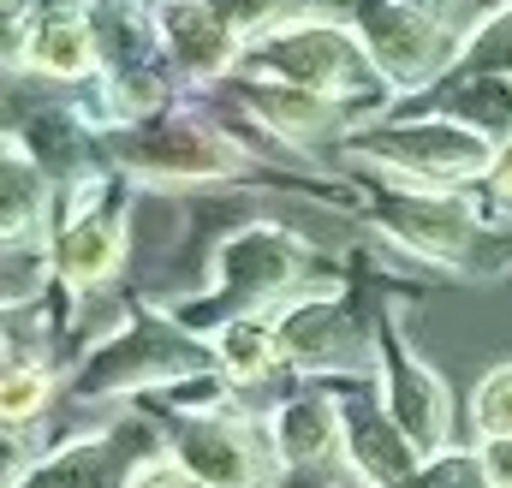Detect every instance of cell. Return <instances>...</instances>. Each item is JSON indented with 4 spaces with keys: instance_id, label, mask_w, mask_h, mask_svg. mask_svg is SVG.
Masks as SVG:
<instances>
[{
    "instance_id": "obj_1",
    "label": "cell",
    "mask_w": 512,
    "mask_h": 488,
    "mask_svg": "<svg viewBox=\"0 0 512 488\" xmlns=\"http://www.w3.org/2000/svg\"><path fill=\"white\" fill-rule=\"evenodd\" d=\"M358 173L352 215L399 256L453 274V280H501L512 274V227L495 221L501 203H483L477 185H411L387 173Z\"/></svg>"
},
{
    "instance_id": "obj_2",
    "label": "cell",
    "mask_w": 512,
    "mask_h": 488,
    "mask_svg": "<svg viewBox=\"0 0 512 488\" xmlns=\"http://www.w3.org/2000/svg\"><path fill=\"white\" fill-rule=\"evenodd\" d=\"M340 274L322 262V250L304 239V233H292L286 221H268V215H256V221H239L233 233H221V244L209 250V274H203V286L191 292V298H179V304H167L191 334H215L221 322H233V316H274L286 298H298V292H310V286H334Z\"/></svg>"
},
{
    "instance_id": "obj_3",
    "label": "cell",
    "mask_w": 512,
    "mask_h": 488,
    "mask_svg": "<svg viewBox=\"0 0 512 488\" xmlns=\"http://www.w3.org/2000/svg\"><path fill=\"white\" fill-rule=\"evenodd\" d=\"M215 364V346L191 334L167 304H126L120 322L78 352L66 369V399L72 405H108V399H149L167 393Z\"/></svg>"
},
{
    "instance_id": "obj_4",
    "label": "cell",
    "mask_w": 512,
    "mask_h": 488,
    "mask_svg": "<svg viewBox=\"0 0 512 488\" xmlns=\"http://www.w3.org/2000/svg\"><path fill=\"white\" fill-rule=\"evenodd\" d=\"M245 72H268V78L340 96V102L358 108V125L387 114L399 102L382 84V72H376L370 48H364V36L352 30L346 12H304V18L256 30L245 42Z\"/></svg>"
},
{
    "instance_id": "obj_5",
    "label": "cell",
    "mask_w": 512,
    "mask_h": 488,
    "mask_svg": "<svg viewBox=\"0 0 512 488\" xmlns=\"http://www.w3.org/2000/svg\"><path fill=\"white\" fill-rule=\"evenodd\" d=\"M334 149L346 167L411 179V185H483L501 143L441 108H417V114H376L352 125Z\"/></svg>"
},
{
    "instance_id": "obj_6",
    "label": "cell",
    "mask_w": 512,
    "mask_h": 488,
    "mask_svg": "<svg viewBox=\"0 0 512 488\" xmlns=\"http://www.w3.org/2000/svg\"><path fill=\"white\" fill-rule=\"evenodd\" d=\"M280 334V364L310 381H376L382 352H376V298L358 286H310L274 310Z\"/></svg>"
},
{
    "instance_id": "obj_7",
    "label": "cell",
    "mask_w": 512,
    "mask_h": 488,
    "mask_svg": "<svg viewBox=\"0 0 512 488\" xmlns=\"http://www.w3.org/2000/svg\"><path fill=\"white\" fill-rule=\"evenodd\" d=\"M131 203H137V179L108 167L72 191H60V221H54V274L66 292V310L96 298L102 286H114V274L126 268L131 250Z\"/></svg>"
},
{
    "instance_id": "obj_8",
    "label": "cell",
    "mask_w": 512,
    "mask_h": 488,
    "mask_svg": "<svg viewBox=\"0 0 512 488\" xmlns=\"http://www.w3.org/2000/svg\"><path fill=\"white\" fill-rule=\"evenodd\" d=\"M346 18L364 36L382 84L399 102L429 96L453 72L459 42H465V18L435 0H352Z\"/></svg>"
},
{
    "instance_id": "obj_9",
    "label": "cell",
    "mask_w": 512,
    "mask_h": 488,
    "mask_svg": "<svg viewBox=\"0 0 512 488\" xmlns=\"http://www.w3.org/2000/svg\"><path fill=\"white\" fill-rule=\"evenodd\" d=\"M376 387H382L387 417L411 435V447L429 459V453H447L453 447V393L435 369L417 358L411 334H405V304L399 298H376Z\"/></svg>"
},
{
    "instance_id": "obj_10",
    "label": "cell",
    "mask_w": 512,
    "mask_h": 488,
    "mask_svg": "<svg viewBox=\"0 0 512 488\" xmlns=\"http://www.w3.org/2000/svg\"><path fill=\"white\" fill-rule=\"evenodd\" d=\"M167 447V423L143 405L108 417L90 435H66L54 453L36 459V471L18 488H131L137 471Z\"/></svg>"
},
{
    "instance_id": "obj_11",
    "label": "cell",
    "mask_w": 512,
    "mask_h": 488,
    "mask_svg": "<svg viewBox=\"0 0 512 488\" xmlns=\"http://www.w3.org/2000/svg\"><path fill=\"white\" fill-rule=\"evenodd\" d=\"M167 423V447L209 488H274V447L256 411L215 405V411H155Z\"/></svg>"
},
{
    "instance_id": "obj_12",
    "label": "cell",
    "mask_w": 512,
    "mask_h": 488,
    "mask_svg": "<svg viewBox=\"0 0 512 488\" xmlns=\"http://www.w3.org/2000/svg\"><path fill=\"white\" fill-rule=\"evenodd\" d=\"M155 30L185 90H215L245 66V30L215 0H155Z\"/></svg>"
},
{
    "instance_id": "obj_13",
    "label": "cell",
    "mask_w": 512,
    "mask_h": 488,
    "mask_svg": "<svg viewBox=\"0 0 512 488\" xmlns=\"http://www.w3.org/2000/svg\"><path fill=\"white\" fill-rule=\"evenodd\" d=\"M334 393H340V411H346V453H352L358 477L370 488H411L423 453L387 417L382 387L376 381H334Z\"/></svg>"
},
{
    "instance_id": "obj_14",
    "label": "cell",
    "mask_w": 512,
    "mask_h": 488,
    "mask_svg": "<svg viewBox=\"0 0 512 488\" xmlns=\"http://www.w3.org/2000/svg\"><path fill=\"white\" fill-rule=\"evenodd\" d=\"M60 221V185L54 173L30 155L18 131H6V161H0V244L12 239H54Z\"/></svg>"
},
{
    "instance_id": "obj_15",
    "label": "cell",
    "mask_w": 512,
    "mask_h": 488,
    "mask_svg": "<svg viewBox=\"0 0 512 488\" xmlns=\"http://www.w3.org/2000/svg\"><path fill=\"white\" fill-rule=\"evenodd\" d=\"M6 72H36L54 84H90L102 72V30L96 18H36L24 48L6 60Z\"/></svg>"
},
{
    "instance_id": "obj_16",
    "label": "cell",
    "mask_w": 512,
    "mask_h": 488,
    "mask_svg": "<svg viewBox=\"0 0 512 488\" xmlns=\"http://www.w3.org/2000/svg\"><path fill=\"white\" fill-rule=\"evenodd\" d=\"M215 346V364L233 387H262L280 364V334H274V316H233L209 334Z\"/></svg>"
},
{
    "instance_id": "obj_17",
    "label": "cell",
    "mask_w": 512,
    "mask_h": 488,
    "mask_svg": "<svg viewBox=\"0 0 512 488\" xmlns=\"http://www.w3.org/2000/svg\"><path fill=\"white\" fill-rule=\"evenodd\" d=\"M60 393H66V375L48 364L42 352L36 358L6 352V375H0V417H6V429H36L54 411Z\"/></svg>"
},
{
    "instance_id": "obj_18",
    "label": "cell",
    "mask_w": 512,
    "mask_h": 488,
    "mask_svg": "<svg viewBox=\"0 0 512 488\" xmlns=\"http://www.w3.org/2000/svg\"><path fill=\"white\" fill-rule=\"evenodd\" d=\"M48 292H60V274H54V239L0 244V304H6V316L42 304Z\"/></svg>"
},
{
    "instance_id": "obj_19",
    "label": "cell",
    "mask_w": 512,
    "mask_h": 488,
    "mask_svg": "<svg viewBox=\"0 0 512 488\" xmlns=\"http://www.w3.org/2000/svg\"><path fill=\"white\" fill-rule=\"evenodd\" d=\"M453 72H501V78H512V0H489L465 24Z\"/></svg>"
},
{
    "instance_id": "obj_20",
    "label": "cell",
    "mask_w": 512,
    "mask_h": 488,
    "mask_svg": "<svg viewBox=\"0 0 512 488\" xmlns=\"http://www.w3.org/2000/svg\"><path fill=\"white\" fill-rule=\"evenodd\" d=\"M471 429H477V441L483 435H512V364H495L477 381V393H471Z\"/></svg>"
},
{
    "instance_id": "obj_21",
    "label": "cell",
    "mask_w": 512,
    "mask_h": 488,
    "mask_svg": "<svg viewBox=\"0 0 512 488\" xmlns=\"http://www.w3.org/2000/svg\"><path fill=\"white\" fill-rule=\"evenodd\" d=\"M411 488H489V477H483L477 447H447V453H429L417 465Z\"/></svg>"
},
{
    "instance_id": "obj_22",
    "label": "cell",
    "mask_w": 512,
    "mask_h": 488,
    "mask_svg": "<svg viewBox=\"0 0 512 488\" xmlns=\"http://www.w3.org/2000/svg\"><path fill=\"white\" fill-rule=\"evenodd\" d=\"M131 488H209V483H203V477L173 453V447H161V453L137 471V483H131Z\"/></svg>"
},
{
    "instance_id": "obj_23",
    "label": "cell",
    "mask_w": 512,
    "mask_h": 488,
    "mask_svg": "<svg viewBox=\"0 0 512 488\" xmlns=\"http://www.w3.org/2000/svg\"><path fill=\"white\" fill-rule=\"evenodd\" d=\"M477 459H483L489 488H512V435H483L477 441Z\"/></svg>"
},
{
    "instance_id": "obj_24",
    "label": "cell",
    "mask_w": 512,
    "mask_h": 488,
    "mask_svg": "<svg viewBox=\"0 0 512 488\" xmlns=\"http://www.w3.org/2000/svg\"><path fill=\"white\" fill-rule=\"evenodd\" d=\"M483 191H489V203L512 209V137H501V149H495V167H489Z\"/></svg>"
},
{
    "instance_id": "obj_25",
    "label": "cell",
    "mask_w": 512,
    "mask_h": 488,
    "mask_svg": "<svg viewBox=\"0 0 512 488\" xmlns=\"http://www.w3.org/2000/svg\"><path fill=\"white\" fill-rule=\"evenodd\" d=\"M6 6V60L24 48V36H30V24H36V0H0Z\"/></svg>"
},
{
    "instance_id": "obj_26",
    "label": "cell",
    "mask_w": 512,
    "mask_h": 488,
    "mask_svg": "<svg viewBox=\"0 0 512 488\" xmlns=\"http://www.w3.org/2000/svg\"><path fill=\"white\" fill-rule=\"evenodd\" d=\"M102 0H36V18H96Z\"/></svg>"
},
{
    "instance_id": "obj_27",
    "label": "cell",
    "mask_w": 512,
    "mask_h": 488,
    "mask_svg": "<svg viewBox=\"0 0 512 488\" xmlns=\"http://www.w3.org/2000/svg\"><path fill=\"white\" fill-rule=\"evenodd\" d=\"M435 6H447V12H459V0H435ZM465 24H471V18H465Z\"/></svg>"
}]
</instances>
